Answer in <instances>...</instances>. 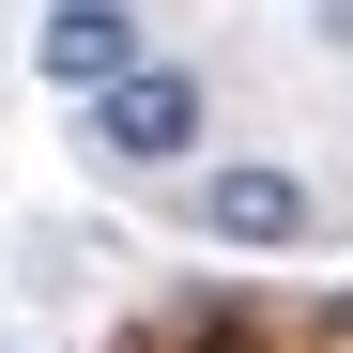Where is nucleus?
Returning <instances> with one entry per match:
<instances>
[{
  "mask_svg": "<svg viewBox=\"0 0 353 353\" xmlns=\"http://www.w3.org/2000/svg\"><path fill=\"white\" fill-rule=\"evenodd\" d=\"M323 31H338V46H353V0H323Z\"/></svg>",
  "mask_w": 353,
  "mask_h": 353,
  "instance_id": "4",
  "label": "nucleus"
},
{
  "mask_svg": "<svg viewBox=\"0 0 353 353\" xmlns=\"http://www.w3.org/2000/svg\"><path fill=\"white\" fill-rule=\"evenodd\" d=\"M92 154H108V169H169V154H200V77H185V62L108 77V92H92Z\"/></svg>",
  "mask_w": 353,
  "mask_h": 353,
  "instance_id": "1",
  "label": "nucleus"
},
{
  "mask_svg": "<svg viewBox=\"0 0 353 353\" xmlns=\"http://www.w3.org/2000/svg\"><path fill=\"white\" fill-rule=\"evenodd\" d=\"M46 77H62L77 108L108 77H139V16H123V0H62V16H46Z\"/></svg>",
  "mask_w": 353,
  "mask_h": 353,
  "instance_id": "3",
  "label": "nucleus"
},
{
  "mask_svg": "<svg viewBox=\"0 0 353 353\" xmlns=\"http://www.w3.org/2000/svg\"><path fill=\"white\" fill-rule=\"evenodd\" d=\"M200 230H215V246H292V230H307V185H292L276 154H246V169L200 185Z\"/></svg>",
  "mask_w": 353,
  "mask_h": 353,
  "instance_id": "2",
  "label": "nucleus"
}]
</instances>
